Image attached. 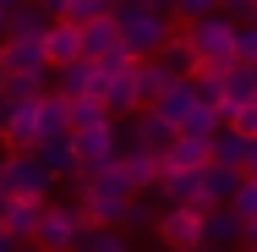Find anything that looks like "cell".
Here are the masks:
<instances>
[{
    "label": "cell",
    "instance_id": "cell-1",
    "mask_svg": "<svg viewBox=\"0 0 257 252\" xmlns=\"http://www.w3.org/2000/svg\"><path fill=\"white\" fill-rule=\"evenodd\" d=\"M77 187H82V219L88 225H120V214H126V203L137 198V187H132V176H126V164H120V153L115 159H104L93 170H82L77 176Z\"/></svg>",
    "mask_w": 257,
    "mask_h": 252
},
{
    "label": "cell",
    "instance_id": "cell-2",
    "mask_svg": "<svg viewBox=\"0 0 257 252\" xmlns=\"http://www.w3.org/2000/svg\"><path fill=\"white\" fill-rule=\"evenodd\" d=\"M115 28H120V44L143 60L170 39V11H159L154 0H115Z\"/></svg>",
    "mask_w": 257,
    "mask_h": 252
},
{
    "label": "cell",
    "instance_id": "cell-3",
    "mask_svg": "<svg viewBox=\"0 0 257 252\" xmlns=\"http://www.w3.org/2000/svg\"><path fill=\"white\" fill-rule=\"evenodd\" d=\"M186 44L197 55V66H230L235 60V17H224V11H208V17H192L186 22Z\"/></svg>",
    "mask_w": 257,
    "mask_h": 252
},
{
    "label": "cell",
    "instance_id": "cell-4",
    "mask_svg": "<svg viewBox=\"0 0 257 252\" xmlns=\"http://www.w3.org/2000/svg\"><path fill=\"white\" fill-rule=\"evenodd\" d=\"M82 208H60V203H44V214H39V230H33V247L39 252H77V236H82Z\"/></svg>",
    "mask_w": 257,
    "mask_h": 252
},
{
    "label": "cell",
    "instance_id": "cell-5",
    "mask_svg": "<svg viewBox=\"0 0 257 252\" xmlns=\"http://www.w3.org/2000/svg\"><path fill=\"white\" fill-rule=\"evenodd\" d=\"M0 192L6 198H44L50 192V170L39 164V153H6L0 159Z\"/></svg>",
    "mask_w": 257,
    "mask_h": 252
},
{
    "label": "cell",
    "instance_id": "cell-6",
    "mask_svg": "<svg viewBox=\"0 0 257 252\" xmlns=\"http://www.w3.org/2000/svg\"><path fill=\"white\" fill-rule=\"evenodd\" d=\"M159 241L170 252H197L203 247V208H186V203H170L164 214L154 219Z\"/></svg>",
    "mask_w": 257,
    "mask_h": 252
},
{
    "label": "cell",
    "instance_id": "cell-7",
    "mask_svg": "<svg viewBox=\"0 0 257 252\" xmlns=\"http://www.w3.org/2000/svg\"><path fill=\"white\" fill-rule=\"evenodd\" d=\"M109 88V71H104L99 60H66V66H55V94H66V99H82V94H99Z\"/></svg>",
    "mask_w": 257,
    "mask_h": 252
},
{
    "label": "cell",
    "instance_id": "cell-8",
    "mask_svg": "<svg viewBox=\"0 0 257 252\" xmlns=\"http://www.w3.org/2000/svg\"><path fill=\"white\" fill-rule=\"evenodd\" d=\"M71 143H77V164H82V170H93V164H104V159L120 153V137H115L109 121H99V126H77Z\"/></svg>",
    "mask_w": 257,
    "mask_h": 252
},
{
    "label": "cell",
    "instance_id": "cell-9",
    "mask_svg": "<svg viewBox=\"0 0 257 252\" xmlns=\"http://www.w3.org/2000/svg\"><path fill=\"white\" fill-rule=\"evenodd\" d=\"M0 71H44V77H50V55H44V39L6 33V39H0Z\"/></svg>",
    "mask_w": 257,
    "mask_h": 252
},
{
    "label": "cell",
    "instance_id": "cell-10",
    "mask_svg": "<svg viewBox=\"0 0 257 252\" xmlns=\"http://www.w3.org/2000/svg\"><path fill=\"white\" fill-rule=\"evenodd\" d=\"M241 214L230 208V203H219V208H203V247L208 252H230V247H241Z\"/></svg>",
    "mask_w": 257,
    "mask_h": 252
},
{
    "label": "cell",
    "instance_id": "cell-11",
    "mask_svg": "<svg viewBox=\"0 0 257 252\" xmlns=\"http://www.w3.org/2000/svg\"><path fill=\"white\" fill-rule=\"evenodd\" d=\"M44 55H50V66L82 60V22H71V17H50V28H44Z\"/></svg>",
    "mask_w": 257,
    "mask_h": 252
},
{
    "label": "cell",
    "instance_id": "cell-12",
    "mask_svg": "<svg viewBox=\"0 0 257 252\" xmlns=\"http://www.w3.org/2000/svg\"><path fill=\"white\" fill-rule=\"evenodd\" d=\"M39 164H44V170H50V181H77V176H82V164H77V143H71V132H66V137H44V143H39Z\"/></svg>",
    "mask_w": 257,
    "mask_h": 252
},
{
    "label": "cell",
    "instance_id": "cell-13",
    "mask_svg": "<svg viewBox=\"0 0 257 252\" xmlns=\"http://www.w3.org/2000/svg\"><path fill=\"white\" fill-rule=\"evenodd\" d=\"M154 192L164 203H186V208H203V176L197 170H159V181H154Z\"/></svg>",
    "mask_w": 257,
    "mask_h": 252
},
{
    "label": "cell",
    "instance_id": "cell-14",
    "mask_svg": "<svg viewBox=\"0 0 257 252\" xmlns=\"http://www.w3.org/2000/svg\"><path fill=\"white\" fill-rule=\"evenodd\" d=\"M104 110H109V121H115V115H137V110H143V94H137V60H132V66H120V71L109 77V88H104Z\"/></svg>",
    "mask_w": 257,
    "mask_h": 252
},
{
    "label": "cell",
    "instance_id": "cell-15",
    "mask_svg": "<svg viewBox=\"0 0 257 252\" xmlns=\"http://www.w3.org/2000/svg\"><path fill=\"white\" fill-rule=\"evenodd\" d=\"M39 214H44V198H11V203H6V214H0V230H6L11 241H33Z\"/></svg>",
    "mask_w": 257,
    "mask_h": 252
},
{
    "label": "cell",
    "instance_id": "cell-16",
    "mask_svg": "<svg viewBox=\"0 0 257 252\" xmlns=\"http://www.w3.org/2000/svg\"><path fill=\"white\" fill-rule=\"evenodd\" d=\"M120 28H115V11L99 17V22H82V55L88 60H109V55H120Z\"/></svg>",
    "mask_w": 257,
    "mask_h": 252
},
{
    "label": "cell",
    "instance_id": "cell-17",
    "mask_svg": "<svg viewBox=\"0 0 257 252\" xmlns=\"http://www.w3.org/2000/svg\"><path fill=\"white\" fill-rule=\"evenodd\" d=\"M120 164H126V176H132L137 192H154L159 170H164V159H159L154 148H143V143H126V148H120Z\"/></svg>",
    "mask_w": 257,
    "mask_h": 252
},
{
    "label": "cell",
    "instance_id": "cell-18",
    "mask_svg": "<svg viewBox=\"0 0 257 252\" xmlns=\"http://www.w3.org/2000/svg\"><path fill=\"white\" fill-rule=\"evenodd\" d=\"M197 176H203V208H219V203H230V198H235V187H241V170H230V164H213V159H208Z\"/></svg>",
    "mask_w": 257,
    "mask_h": 252
},
{
    "label": "cell",
    "instance_id": "cell-19",
    "mask_svg": "<svg viewBox=\"0 0 257 252\" xmlns=\"http://www.w3.org/2000/svg\"><path fill=\"white\" fill-rule=\"evenodd\" d=\"M132 143H143V148H154V153H164L170 143H175V126L159 115L154 104L148 110H137V126H132Z\"/></svg>",
    "mask_w": 257,
    "mask_h": 252
},
{
    "label": "cell",
    "instance_id": "cell-20",
    "mask_svg": "<svg viewBox=\"0 0 257 252\" xmlns=\"http://www.w3.org/2000/svg\"><path fill=\"white\" fill-rule=\"evenodd\" d=\"M170 170H203L208 164V137H186V132H175V143L159 153Z\"/></svg>",
    "mask_w": 257,
    "mask_h": 252
},
{
    "label": "cell",
    "instance_id": "cell-21",
    "mask_svg": "<svg viewBox=\"0 0 257 252\" xmlns=\"http://www.w3.org/2000/svg\"><path fill=\"white\" fill-rule=\"evenodd\" d=\"M71 132V99L66 94H44L39 99V143L44 137H66Z\"/></svg>",
    "mask_w": 257,
    "mask_h": 252
},
{
    "label": "cell",
    "instance_id": "cell-22",
    "mask_svg": "<svg viewBox=\"0 0 257 252\" xmlns=\"http://www.w3.org/2000/svg\"><path fill=\"white\" fill-rule=\"evenodd\" d=\"M246 143H252V137H241V132H230V126L219 121V132L208 137V159H213V164H230V170H241V164H246Z\"/></svg>",
    "mask_w": 257,
    "mask_h": 252
},
{
    "label": "cell",
    "instance_id": "cell-23",
    "mask_svg": "<svg viewBox=\"0 0 257 252\" xmlns=\"http://www.w3.org/2000/svg\"><path fill=\"white\" fill-rule=\"evenodd\" d=\"M192 104H197V88H192V77H175V82H170V88H164V94L154 99V110L164 115V121H170V126H175V121H181Z\"/></svg>",
    "mask_w": 257,
    "mask_h": 252
},
{
    "label": "cell",
    "instance_id": "cell-24",
    "mask_svg": "<svg viewBox=\"0 0 257 252\" xmlns=\"http://www.w3.org/2000/svg\"><path fill=\"white\" fill-rule=\"evenodd\" d=\"M170 82H175V71H170L159 55H143V60H137V94H143V104H154Z\"/></svg>",
    "mask_w": 257,
    "mask_h": 252
},
{
    "label": "cell",
    "instance_id": "cell-25",
    "mask_svg": "<svg viewBox=\"0 0 257 252\" xmlns=\"http://www.w3.org/2000/svg\"><path fill=\"white\" fill-rule=\"evenodd\" d=\"M154 55L170 66V71H175V77H192V71H197V55H192V44H186V33H170Z\"/></svg>",
    "mask_w": 257,
    "mask_h": 252
},
{
    "label": "cell",
    "instance_id": "cell-26",
    "mask_svg": "<svg viewBox=\"0 0 257 252\" xmlns=\"http://www.w3.org/2000/svg\"><path fill=\"white\" fill-rule=\"evenodd\" d=\"M6 99H44V71H0Z\"/></svg>",
    "mask_w": 257,
    "mask_h": 252
},
{
    "label": "cell",
    "instance_id": "cell-27",
    "mask_svg": "<svg viewBox=\"0 0 257 252\" xmlns=\"http://www.w3.org/2000/svg\"><path fill=\"white\" fill-rule=\"evenodd\" d=\"M175 132H186V137H213V132H219V110L197 99L186 115H181V121H175Z\"/></svg>",
    "mask_w": 257,
    "mask_h": 252
},
{
    "label": "cell",
    "instance_id": "cell-28",
    "mask_svg": "<svg viewBox=\"0 0 257 252\" xmlns=\"http://www.w3.org/2000/svg\"><path fill=\"white\" fill-rule=\"evenodd\" d=\"M77 252H132L109 225H82V236H77Z\"/></svg>",
    "mask_w": 257,
    "mask_h": 252
},
{
    "label": "cell",
    "instance_id": "cell-29",
    "mask_svg": "<svg viewBox=\"0 0 257 252\" xmlns=\"http://www.w3.org/2000/svg\"><path fill=\"white\" fill-rule=\"evenodd\" d=\"M99 121H109V110H104L99 94H82V99H71V132H77V126H99Z\"/></svg>",
    "mask_w": 257,
    "mask_h": 252
},
{
    "label": "cell",
    "instance_id": "cell-30",
    "mask_svg": "<svg viewBox=\"0 0 257 252\" xmlns=\"http://www.w3.org/2000/svg\"><path fill=\"white\" fill-rule=\"evenodd\" d=\"M224 126L230 132H241V137H257V99H241L224 110Z\"/></svg>",
    "mask_w": 257,
    "mask_h": 252
},
{
    "label": "cell",
    "instance_id": "cell-31",
    "mask_svg": "<svg viewBox=\"0 0 257 252\" xmlns=\"http://www.w3.org/2000/svg\"><path fill=\"white\" fill-rule=\"evenodd\" d=\"M230 208H235L241 219H257V176H246V170H241V187H235Z\"/></svg>",
    "mask_w": 257,
    "mask_h": 252
},
{
    "label": "cell",
    "instance_id": "cell-32",
    "mask_svg": "<svg viewBox=\"0 0 257 252\" xmlns=\"http://www.w3.org/2000/svg\"><path fill=\"white\" fill-rule=\"evenodd\" d=\"M115 11V0H71L60 17H71V22H99V17H109Z\"/></svg>",
    "mask_w": 257,
    "mask_h": 252
},
{
    "label": "cell",
    "instance_id": "cell-33",
    "mask_svg": "<svg viewBox=\"0 0 257 252\" xmlns=\"http://www.w3.org/2000/svg\"><path fill=\"white\" fill-rule=\"evenodd\" d=\"M235 60L257 66V22H252V28H241V22H235Z\"/></svg>",
    "mask_w": 257,
    "mask_h": 252
},
{
    "label": "cell",
    "instance_id": "cell-34",
    "mask_svg": "<svg viewBox=\"0 0 257 252\" xmlns=\"http://www.w3.org/2000/svg\"><path fill=\"white\" fill-rule=\"evenodd\" d=\"M208 11H219V0H175V17H181V22H192V17H208Z\"/></svg>",
    "mask_w": 257,
    "mask_h": 252
},
{
    "label": "cell",
    "instance_id": "cell-35",
    "mask_svg": "<svg viewBox=\"0 0 257 252\" xmlns=\"http://www.w3.org/2000/svg\"><path fill=\"white\" fill-rule=\"evenodd\" d=\"M120 225H137V230H143V225H154V208H148V203H126V214H120Z\"/></svg>",
    "mask_w": 257,
    "mask_h": 252
},
{
    "label": "cell",
    "instance_id": "cell-36",
    "mask_svg": "<svg viewBox=\"0 0 257 252\" xmlns=\"http://www.w3.org/2000/svg\"><path fill=\"white\" fill-rule=\"evenodd\" d=\"M219 11H224V17H246V11H252V0H219Z\"/></svg>",
    "mask_w": 257,
    "mask_h": 252
},
{
    "label": "cell",
    "instance_id": "cell-37",
    "mask_svg": "<svg viewBox=\"0 0 257 252\" xmlns=\"http://www.w3.org/2000/svg\"><path fill=\"white\" fill-rule=\"evenodd\" d=\"M241 241H246V247L257 252V219H246V225H241Z\"/></svg>",
    "mask_w": 257,
    "mask_h": 252
},
{
    "label": "cell",
    "instance_id": "cell-38",
    "mask_svg": "<svg viewBox=\"0 0 257 252\" xmlns=\"http://www.w3.org/2000/svg\"><path fill=\"white\" fill-rule=\"evenodd\" d=\"M241 170H246V176H257V137L246 143V164H241Z\"/></svg>",
    "mask_w": 257,
    "mask_h": 252
},
{
    "label": "cell",
    "instance_id": "cell-39",
    "mask_svg": "<svg viewBox=\"0 0 257 252\" xmlns=\"http://www.w3.org/2000/svg\"><path fill=\"white\" fill-rule=\"evenodd\" d=\"M39 6H44V11H50V17H60V11H66V6H71V0H39Z\"/></svg>",
    "mask_w": 257,
    "mask_h": 252
},
{
    "label": "cell",
    "instance_id": "cell-40",
    "mask_svg": "<svg viewBox=\"0 0 257 252\" xmlns=\"http://www.w3.org/2000/svg\"><path fill=\"white\" fill-rule=\"evenodd\" d=\"M11 247H17V241H11V236H6V230H0V252H11Z\"/></svg>",
    "mask_w": 257,
    "mask_h": 252
},
{
    "label": "cell",
    "instance_id": "cell-41",
    "mask_svg": "<svg viewBox=\"0 0 257 252\" xmlns=\"http://www.w3.org/2000/svg\"><path fill=\"white\" fill-rule=\"evenodd\" d=\"M154 6H159V11H175V0H154Z\"/></svg>",
    "mask_w": 257,
    "mask_h": 252
},
{
    "label": "cell",
    "instance_id": "cell-42",
    "mask_svg": "<svg viewBox=\"0 0 257 252\" xmlns=\"http://www.w3.org/2000/svg\"><path fill=\"white\" fill-rule=\"evenodd\" d=\"M0 39H6V11H0Z\"/></svg>",
    "mask_w": 257,
    "mask_h": 252
},
{
    "label": "cell",
    "instance_id": "cell-43",
    "mask_svg": "<svg viewBox=\"0 0 257 252\" xmlns=\"http://www.w3.org/2000/svg\"><path fill=\"white\" fill-rule=\"evenodd\" d=\"M6 203H11V198H6V192H0V214H6Z\"/></svg>",
    "mask_w": 257,
    "mask_h": 252
},
{
    "label": "cell",
    "instance_id": "cell-44",
    "mask_svg": "<svg viewBox=\"0 0 257 252\" xmlns=\"http://www.w3.org/2000/svg\"><path fill=\"white\" fill-rule=\"evenodd\" d=\"M33 252H39V247H33Z\"/></svg>",
    "mask_w": 257,
    "mask_h": 252
}]
</instances>
